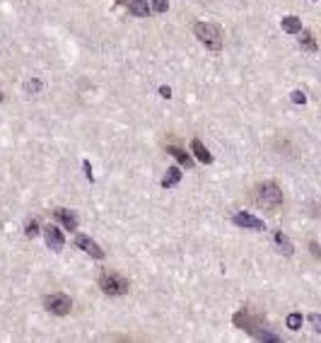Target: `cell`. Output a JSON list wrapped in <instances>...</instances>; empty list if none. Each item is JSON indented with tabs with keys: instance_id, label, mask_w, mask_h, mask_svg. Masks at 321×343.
Instances as JSON below:
<instances>
[{
	"instance_id": "cell-18",
	"label": "cell",
	"mask_w": 321,
	"mask_h": 343,
	"mask_svg": "<svg viewBox=\"0 0 321 343\" xmlns=\"http://www.w3.org/2000/svg\"><path fill=\"white\" fill-rule=\"evenodd\" d=\"M24 234H27L29 240H34V237H39V234H41V232H39V223H37V220H29L27 227H24Z\"/></svg>"
},
{
	"instance_id": "cell-7",
	"label": "cell",
	"mask_w": 321,
	"mask_h": 343,
	"mask_svg": "<svg viewBox=\"0 0 321 343\" xmlns=\"http://www.w3.org/2000/svg\"><path fill=\"white\" fill-rule=\"evenodd\" d=\"M75 244H77V247H80L85 254H90L92 259H104V251H101V247L94 240H90L87 234H77V237H75Z\"/></svg>"
},
{
	"instance_id": "cell-4",
	"label": "cell",
	"mask_w": 321,
	"mask_h": 343,
	"mask_svg": "<svg viewBox=\"0 0 321 343\" xmlns=\"http://www.w3.org/2000/svg\"><path fill=\"white\" fill-rule=\"evenodd\" d=\"M99 287L104 295H126V293H128V280L123 278L121 273L104 271L99 276Z\"/></svg>"
},
{
	"instance_id": "cell-1",
	"label": "cell",
	"mask_w": 321,
	"mask_h": 343,
	"mask_svg": "<svg viewBox=\"0 0 321 343\" xmlns=\"http://www.w3.org/2000/svg\"><path fill=\"white\" fill-rule=\"evenodd\" d=\"M232 319H234V324H237L242 331L251 334L256 341H268V343H278V341H280L275 334L266 331V329L261 326V319H258V316H254L249 309H239V312L232 316Z\"/></svg>"
},
{
	"instance_id": "cell-25",
	"label": "cell",
	"mask_w": 321,
	"mask_h": 343,
	"mask_svg": "<svg viewBox=\"0 0 321 343\" xmlns=\"http://www.w3.org/2000/svg\"><path fill=\"white\" fill-rule=\"evenodd\" d=\"M159 94H162L165 99H169V97H172V90H169L167 85H162V87H159Z\"/></svg>"
},
{
	"instance_id": "cell-17",
	"label": "cell",
	"mask_w": 321,
	"mask_h": 343,
	"mask_svg": "<svg viewBox=\"0 0 321 343\" xmlns=\"http://www.w3.org/2000/svg\"><path fill=\"white\" fill-rule=\"evenodd\" d=\"M285 322H287V329H290V331H300V329H302V314H300V312H292V314H287V319H285Z\"/></svg>"
},
{
	"instance_id": "cell-20",
	"label": "cell",
	"mask_w": 321,
	"mask_h": 343,
	"mask_svg": "<svg viewBox=\"0 0 321 343\" xmlns=\"http://www.w3.org/2000/svg\"><path fill=\"white\" fill-rule=\"evenodd\" d=\"M24 90H27L29 94H34V92H39V90H41V83H39V80H29V83L24 85Z\"/></svg>"
},
{
	"instance_id": "cell-6",
	"label": "cell",
	"mask_w": 321,
	"mask_h": 343,
	"mask_svg": "<svg viewBox=\"0 0 321 343\" xmlns=\"http://www.w3.org/2000/svg\"><path fill=\"white\" fill-rule=\"evenodd\" d=\"M44 240H46V247H48L51 251H61L65 247L63 232L58 230L56 225H48V227H44Z\"/></svg>"
},
{
	"instance_id": "cell-23",
	"label": "cell",
	"mask_w": 321,
	"mask_h": 343,
	"mask_svg": "<svg viewBox=\"0 0 321 343\" xmlns=\"http://www.w3.org/2000/svg\"><path fill=\"white\" fill-rule=\"evenodd\" d=\"M83 167H85V176H87V179L92 181V179H94V174H92V165L87 162V160H85V162H83Z\"/></svg>"
},
{
	"instance_id": "cell-24",
	"label": "cell",
	"mask_w": 321,
	"mask_h": 343,
	"mask_svg": "<svg viewBox=\"0 0 321 343\" xmlns=\"http://www.w3.org/2000/svg\"><path fill=\"white\" fill-rule=\"evenodd\" d=\"M309 249H312L314 259H319V256H321V251H319V244H316V242H312V244H309Z\"/></svg>"
},
{
	"instance_id": "cell-21",
	"label": "cell",
	"mask_w": 321,
	"mask_h": 343,
	"mask_svg": "<svg viewBox=\"0 0 321 343\" xmlns=\"http://www.w3.org/2000/svg\"><path fill=\"white\" fill-rule=\"evenodd\" d=\"M290 97H292V102H295V104H304V102H307V94H304L302 90H295V92L290 94Z\"/></svg>"
},
{
	"instance_id": "cell-8",
	"label": "cell",
	"mask_w": 321,
	"mask_h": 343,
	"mask_svg": "<svg viewBox=\"0 0 321 343\" xmlns=\"http://www.w3.org/2000/svg\"><path fill=\"white\" fill-rule=\"evenodd\" d=\"M232 223L237 225V227H249V230H263L266 227L263 220H258L256 215H251V213H237L232 218Z\"/></svg>"
},
{
	"instance_id": "cell-19",
	"label": "cell",
	"mask_w": 321,
	"mask_h": 343,
	"mask_svg": "<svg viewBox=\"0 0 321 343\" xmlns=\"http://www.w3.org/2000/svg\"><path fill=\"white\" fill-rule=\"evenodd\" d=\"M169 8V0H152V10L155 12H167Z\"/></svg>"
},
{
	"instance_id": "cell-22",
	"label": "cell",
	"mask_w": 321,
	"mask_h": 343,
	"mask_svg": "<svg viewBox=\"0 0 321 343\" xmlns=\"http://www.w3.org/2000/svg\"><path fill=\"white\" fill-rule=\"evenodd\" d=\"M309 322H312V331H316V334H319V331H321V316L314 312V314L309 316Z\"/></svg>"
},
{
	"instance_id": "cell-12",
	"label": "cell",
	"mask_w": 321,
	"mask_h": 343,
	"mask_svg": "<svg viewBox=\"0 0 321 343\" xmlns=\"http://www.w3.org/2000/svg\"><path fill=\"white\" fill-rule=\"evenodd\" d=\"M280 27H283V32H287V34H300V32H302V19L295 17V15H287V17L280 19Z\"/></svg>"
},
{
	"instance_id": "cell-10",
	"label": "cell",
	"mask_w": 321,
	"mask_h": 343,
	"mask_svg": "<svg viewBox=\"0 0 321 343\" xmlns=\"http://www.w3.org/2000/svg\"><path fill=\"white\" fill-rule=\"evenodd\" d=\"M191 152L196 155V160L198 162H203V165H212V155H210V150L203 145L201 140L196 138V140H191Z\"/></svg>"
},
{
	"instance_id": "cell-9",
	"label": "cell",
	"mask_w": 321,
	"mask_h": 343,
	"mask_svg": "<svg viewBox=\"0 0 321 343\" xmlns=\"http://www.w3.org/2000/svg\"><path fill=\"white\" fill-rule=\"evenodd\" d=\"M56 220H58V223L63 225L65 230L68 232H75L77 230V215L73 213V210H65V208H58V210H56Z\"/></svg>"
},
{
	"instance_id": "cell-15",
	"label": "cell",
	"mask_w": 321,
	"mask_h": 343,
	"mask_svg": "<svg viewBox=\"0 0 321 343\" xmlns=\"http://www.w3.org/2000/svg\"><path fill=\"white\" fill-rule=\"evenodd\" d=\"M181 181V169L179 167H169L167 169V174H165V179H162V186L165 189H172V186H176Z\"/></svg>"
},
{
	"instance_id": "cell-11",
	"label": "cell",
	"mask_w": 321,
	"mask_h": 343,
	"mask_svg": "<svg viewBox=\"0 0 321 343\" xmlns=\"http://www.w3.org/2000/svg\"><path fill=\"white\" fill-rule=\"evenodd\" d=\"M167 152H169L179 165H183V167H193V157L183 148H179V145H167Z\"/></svg>"
},
{
	"instance_id": "cell-14",
	"label": "cell",
	"mask_w": 321,
	"mask_h": 343,
	"mask_svg": "<svg viewBox=\"0 0 321 343\" xmlns=\"http://www.w3.org/2000/svg\"><path fill=\"white\" fill-rule=\"evenodd\" d=\"M273 240H275V244H278V249L283 251L285 256H292L295 247H292V242L287 240V237H285L283 232H280V230H275V232H273Z\"/></svg>"
},
{
	"instance_id": "cell-3",
	"label": "cell",
	"mask_w": 321,
	"mask_h": 343,
	"mask_svg": "<svg viewBox=\"0 0 321 343\" xmlns=\"http://www.w3.org/2000/svg\"><path fill=\"white\" fill-rule=\"evenodd\" d=\"M193 34L205 48L210 51H220L222 48V29L212 22H196L193 24Z\"/></svg>"
},
{
	"instance_id": "cell-16",
	"label": "cell",
	"mask_w": 321,
	"mask_h": 343,
	"mask_svg": "<svg viewBox=\"0 0 321 343\" xmlns=\"http://www.w3.org/2000/svg\"><path fill=\"white\" fill-rule=\"evenodd\" d=\"M300 46H302L304 51H309V54H314V51H316V39H314L312 32H307V29H302V32H300Z\"/></svg>"
},
{
	"instance_id": "cell-28",
	"label": "cell",
	"mask_w": 321,
	"mask_h": 343,
	"mask_svg": "<svg viewBox=\"0 0 321 343\" xmlns=\"http://www.w3.org/2000/svg\"><path fill=\"white\" fill-rule=\"evenodd\" d=\"M309 3H316V0H309Z\"/></svg>"
},
{
	"instance_id": "cell-13",
	"label": "cell",
	"mask_w": 321,
	"mask_h": 343,
	"mask_svg": "<svg viewBox=\"0 0 321 343\" xmlns=\"http://www.w3.org/2000/svg\"><path fill=\"white\" fill-rule=\"evenodd\" d=\"M126 5H128V12L130 15H136V17H147V15H150L147 0H128Z\"/></svg>"
},
{
	"instance_id": "cell-27",
	"label": "cell",
	"mask_w": 321,
	"mask_h": 343,
	"mask_svg": "<svg viewBox=\"0 0 321 343\" xmlns=\"http://www.w3.org/2000/svg\"><path fill=\"white\" fill-rule=\"evenodd\" d=\"M0 102H3V92H0Z\"/></svg>"
},
{
	"instance_id": "cell-5",
	"label": "cell",
	"mask_w": 321,
	"mask_h": 343,
	"mask_svg": "<svg viewBox=\"0 0 321 343\" xmlns=\"http://www.w3.org/2000/svg\"><path fill=\"white\" fill-rule=\"evenodd\" d=\"M44 307L51 314L65 316V314H70V309H73V300L68 295H63V293H54V295L44 297Z\"/></svg>"
},
{
	"instance_id": "cell-26",
	"label": "cell",
	"mask_w": 321,
	"mask_h": 343,
	"mask_svg": "<svg viewBox=\"0 0 321 343\" xmlns=\"http://www.w3.org/2000/svg\"><path fill=\"white\" fill-rule=\"evenodd\" d=\"M116 3H119V5H126V3H128V0H116Z\"/></svg>"
},
{
	"instance_id": "cell-2",
	"label": "cell",
	"mask_w": 321,
	"mask_h": 343,
	"mask_svg": "<svg viewBox=\"0 0 321 343\" xmlns=\"http://www.w3.org/2000/svg\"><path fill=\"white\" fill-rule=\"evenodd\" d=\"M256 205L258 208H263V210H280V205H283V191L278 189L275 181H263V184L258 186L256 191Z\"/></svg>"
}]
</instances>
